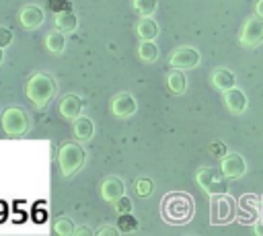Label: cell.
<instances>
[{"instance_id":"obj_1","label":"cell","mask_w":263,"mask_h":236,"mask_svg":"<svg viewBox=\"0 0 263 236\" xmlns=\"http://www.w3.org/2000/svg\"><path fill=\"white\" fill-rule=\"evenodd\" d=\"M55 92H58V82L47 72H35L25 84V94L37 109H43L45 105H49Z\"/></svg>"},{"instance_id":"obj_2","label":"cell","mask_w":263,"mask_h":236,"mask_svg":"<svg viewBox=\"0 0 263 236\" xmlns=\"http://www.w3.org/2000/svg\"><path fill=\"white\" fill-rule=\"evenodd\" d=\"M193 215V199L187 193H168L162 199V218L171 224H185Z\"/></svg>"},{"instance_id":"obj_3","label":"cell","mask_w":263,"mask_h":236,"mask_svg":"<svg viewBox=\"0 0 263 236\" xmlns=\"http://www.w3.org/2000/svg\"><path fill=\"white\" fill-rule=\"evenodd\" d=\"M86 164V150L80 142H64L58 150V166L64 179L74 176Z\"/></svg>"},{"instance_id":"obj_4","label":"cell","mask_w":263,"mask_h":236,"mask_svg":"<svg viewBox=\"0 0 263 236\" xmlns=\"http://www.w3.org/2000/svg\"><path fill=\"white\" fill-rule=\"evenodd\" d=\"M0 123H2L4 133L10 135V137H21V135L29 133V129H31V117L18 105L6 107L0 115Z\"/></svg>"},{"instance_id":"obj_5","label":"cell","mask_w":263,"mask_h":236,"mask_svg":"<svg viewBox=\"0 0 263 236\" xmlns=\"http://www.w3.org/2000/svg\"><path fill=\"white\" fill-rule=\"evenodd\" d=\"M195 181H197V185H199L210 197L228 193L226 174H224L220 168H214V166H201V168L195 172Z\"/></svg>"},{"instance_id":"obj_6","label":"cell","mask_w":263,"mask_h":236,"mask_svg":"<svg viewBox=\"0 0 263 236\" xmlns=\"http://www.w3.org/2000/svg\"><path fill=\"white\" fill-rule=\"evenodd\" d=\"M238 43L247 49H253L257 45L263 43V18L253 14L245 21L242 29H240V35H238Z\"/></svg>"},{"instance_id":"obj_7","label":"cell","mask_w":263,"mask_h":236,"mask_svg":"<svg viewBox=\"0 0 263 236\" xmlns=\"http://www.w3.org/2000/svg\"><path fill=\"white\" fill-rule=\"evenodd\" d=\"M199 62H201V55L191 45H181V47L173 49L168 55V66L179 68V70H193L199 66Z\"/></svg>"},{"instance_id":"obj_8","label":"cell","mask_w":263,"mask_h":236,"mask_svg":"<svg viewBox=\"0 0 263 236\" xmlns=\"http://www.w3.org/2000/svg\"><path fill=\"white\" fill-rule=\"evenodd\" d=\"M220 170L226 179H240L247 172V160L238 152H228L220 158Z\"/></svg>"},{"instance_id":"obj_9","label":"cell","mask_w":263,"mask_h":236,"mask_svg":"<svg viewBox=\"0 0 263 236\" xmlns=\"http://www.w3.org/2000/svg\"><path fill=\"white\" fill-rule=\"evenodd\" d=\"M45 21V12L39 4H25L21 10H18V23L23 29L27 31H35L43 25Z\"/></svg>"},{"instance_id":"obj_10","label":"cell","mask_w":263,"mask_h":236,"mask_svg":"<svg viewBox=\"0 0 263 236\" xmlns=\"http://www.w3.org/2000/svg\"><path fill=\"white\" fill-rule=\"evenodd\" d=\"M138 111V103L134 99V94L129 92H119L111 99V113L117 119H127Z\"/></svg>"},{"instance_id":"obj_11","label":"cell","mask_w":263,"mask_h":236,"mask_svg":"<svg viewBox=\"0 0 263 236\" xmlns=\"http://www.w3.org/2000/svg\"><path fill=\"white\" fill-rule=\"evenodd\" d=\"M234 201L224 193V195H214L212 197V222L214 224H224L232 218V205Z\"/></svg>"},{"instance_id":"obj_12","label":"cell","mask_w":263,"mask_h":236,"mask_svg":"<svg viewBox=\"0 0 263 236\" xmlns=\"http://www.w3.org/2000/svg\"><path fill=\"white\" fill-rule=\"evenodd\" d=\"M82 99L78 96V94H74V92H68V94H64L62 99H60V103H58V111H60V115L64 117V119H68V121H74V119H78L80 115H82Z\"/></svg>"},{"instance_id":"obj_13","label":"cell","mask_w":263,"mask_h":236,"mask_svg":"<svg viewBox=\"0 0 263 236\" xmlns=\"http://www.w3.org/2000/svg\"><path fill=\"white\" fill-rule=\"evenodd\" d=\"M222 99H224L226 109H228L230 113H234V115H242V113L247 111V107H249L247 94H245L240 88H236V86L224 90V92H222Z\"/></svg>"},{"instance_id":"obj_14","label":"cell","mask_w":263,"mask_h":236,"mask_svg":"<svg viewBox=\"0 0 263 236\" xmlns=\"http://www.w3.org/2000/svg\"><path fill=\"white\" fill-rule=\"evenodd\" d=\"M99 193L107 203H115L121 195H125V183L119 176H107V179H103Z\"/></svg>"},{"instance_id":"obj_15","label":"cell","mask_w":263,"mask_h":236,"mask_svg":"<svg viewBox=\"0 0 263 236\" xmlns=\"http://www.w3.org/2000/svg\"><path fill=\"white\" fill-rule=\"evenodd\" d=\"M210 82H212V86H214L216 90L224 92V90L236 86V76H234V72H232L230 68L218 66V68L212 70V74H210Z\"/></svg>"},{"instance_id":"obj_16","label":"cell","mask_w":263,"mask_h":236,"mask_svg":"<svg viewBox=\"0 0 263 236\" xmlns=\"http://www.w3.org/2000/svg\"><path fill=\"white\" fill-rule=\"evenodd\" d=\"M72 131H74V137H76L80 144L90 142L92 135H95V123H92L90 117L80 115L78 119H74V127H72Z\"/></svg>"},{"instance_id":"obj_17","label":"cell","mask_w":263,"mask_h":236,"mask_svg":"<svg viewBox=\"0 0 263 236\" xmlns=\"http://www.w3.org/2000/svg\"><path fill=\"white\" fill-rule=\"evenodd\" d=\"M43 43H45V49L53 55H62L66 51V45H68V39H66V33H62L60 29L55 31H49L45 37H43Z\"/></svg>"},{"instance_id":"obj_18","label":"cell","mask_w":263,"mask_h":236,"mask_svg":"<svg viewBox=\"0 0 263 236\" xmlns=\"http://www.w3.org/2000/svg\"><path fill=\"white\" fill-rule=\"evenodd\" d=\"M136 33H138L140 39H156L160 29H158V23L152 16H140L138 23H136Z\"/></svg>"},{"instance_id":"obj_19","label":"cell","mask_w":263,"mask_h":236,"mask_svg":"<svg viewBox=\"0 0 263 236\" xmlns=\"http://www.w3.org/2000/svg\"><path fill=\"white\" fill-rule=\"evenodd\" d=\"M136 51H138V57L142 62H146V64H154L158 60V55H160V49L154 43V39H142L138 43V49Z\"/></svg>"},{"instance_id":"obj_20","label":"cell","mask_w":263,"mask_h":236,"mask_svg":"<svg viewBox=\"0 0 263 236\" xmlns=\"http://www.w3.org/2000/svg\"><path fill=\"white\" fill-rule=\"evenodd\" d=\"M166 86L173 94H183L187 90V76H185V70H179V68H173L166 76Z\"/></svg>"},{"instance_id":"obj_21","label":"cell","mask_w":263,"mask_h":236,"mask_svg":"<svg viewBox=\"0 0 263 236\" xmlns=\"http://www.w3.org/2000/svg\"><path fill=\"white\" fill-rule=\"evenodd\" d=\"M55 29H60L62 33H74L78 29V16L72 12V10H66V12H58L55 14Z\"/></svg>"},{"instance_id":"obj_22","label":"cell","mask_w":263,"mask_h":236,"mask_svg":"<svg viewBox=\"0 0 263 236\" xmlns=\"http://www.w3.org/2000/svg\"><path fill=\"white\" fill-rule=\"evenodd\" d=\"M132 8L140 16H152L158 8V0H132Z\"/></svg>"},{"instance_id":"obj_23","label":"cell","mask_w":263,"mask_h":236,"mask_svg":"<svg viewBox=\"0 0 263 236\" xmlns=\"http://www.w3.org/2000/svg\"><path fill=\"white\" fill-rule=\"evenodd\" d=\"M138 226H140V222L134 218V213H132V211H129V213H119V218H117V228H119V232H121V234L136 232V230H138Z\"/></svg>"},{"instance_id":"obj_24","label":"cell","mask_w":263,"mask_h":236,"mask_svg":"<svg viewBox=\"0 0 263 236\" xmlns=\"http://www.w3.org/2000/svg\"><path fill=\"white\" fill-rule=\"evenodd\" d=\"M76 230V226L72 224V220L68 215H60L55 222H53V232L60 234V236H72Z\"/></svg>"},{"instance_id":"obj_25","label":"cell","mask_w":263,"mask_h":236,"mask_svg":"<svg viewBox=\"0 0 263 236\" xmlns=\"http://www.w3.org/2000/svg\"><path fill=\"white\" fill-rule=\"evenodd\" d=\"M152 191H154V183L150 179H138L136 181V193L140 197H148V195H152Z\"/></svg>"},{"instance_id":"obj_26","label":"cell","mask_w":263,"mask_h":236,"mask_svg":"<svg viewBox=\"0 0 263 236\" xmlns=\"http://www.w3.org/2000/svg\"><path fill=\"white\" fill-rule=\"evenodd\" d=\"M47 6L51 12H66V10H72V2L70 0H47Z\"/></svg>"},{"instance_id":"obj_27","label":"cell","mask_w":263,"mask_h":236,"mask_svg":"<svg viewBox=\"0 0 263 236\" xmlns=\"http://www.w3.org/2000/svg\"><path fill=\"white\" fill-rule=\"evenodd\" d=\"M208 150H210V154H212V156H216V158H222L224 154H228V148H226V144H224V142H220V140L212 142V144L208 146Z\"/></svg>"},{"instance_id":"obj_28","label":"cell","mask_w":263,"mask_h":236,"mask_svg":"<svg viewBox=\"0 0 263 236\" xmlns=\"http://www.w3.org/2000/svg\"><path fill=\"white\" fill-rule=\"evenodd\" d=\"M113 205H115V211L117 213H129L132 211V199L127 195H121Z\"/></svg>"},{"instance_id":"obj_29","label":"cell","mask_w":263,"mask_h":236,"mask_svg":"<svg viewBox=\"0 0 263 236\" xmlns=\"http://www.w3.org/2000/svg\"><path fill=\"white\" fill-rule=\"evenodd\" d=\"M12 39H14V35H12V31L8 29V27H0V47H8V45H12Z\"/></svg>"},{"instance_id":"obj_30","label":"cell","mask_w":263,"mask_h":236,"mask_svg":"<svg viewBox=\"0 0 263 236\" xmlns=\"http://www.w3.org/2000/svg\"><path fill=\"white\" fill-rule=\"evenodd\" d=\"M95 234H99V236H105V234L117 236V234H119V228H115V226H101V228L95 230Z\"/></svg>"},{"instance_id":"obj_31","label":"cell","mask_w":263,"mask_h":236,"mask_svg":"<svg viewBox=\"0 0 263 236\" xmlns=\"http://www.w3.org/2000/svg\"><path fill=\"white\" fill-rule=\"evenodd\" d=\"M74 234H76V236H82V234L92 236V234H95V230H92V228H88V226H78V228L74 230Z\"/></svg>"},{"instance_id":"obj_32","label":"cell","mask_w":263,"mask_h":236,"mask_svg":"<svg viewBox=\"0 0 263 236\" xmlns=\"http://www.w3.org/2000/svg\"><path fill=\"white\" fill-rule=\"evenodd\" d=\"M255 14L263 18V0H257V2H255Z\"/></svg>"},{"instance_id":"obj_33","label":"cell","mask_w":263,"mask_h":236,"mask_svg":"<svg viewBox=\"0 0 263 236\" xmlns=\"http://www.w3.org/2000/svg\"><path fill=\"white\" fill-rule=\"evenodd\" d=\"M253 232L259 234V236H263V220H259V222L253 226Z\"/></svg>"},{"instance_id":"obj_34","label":"cell","mask_w":263,"mask_h":236,"mask_svg":"<svg viewBox=\"0 0 263 236\" xmlns=\"http://www.w3.org/2000/svg\"><path fill=\"white\" fill-rule=\"evenodd\" d=\"M2 62H4V47H0V66H2Z\"/></svg>"}]
</instances>
